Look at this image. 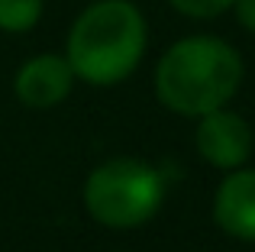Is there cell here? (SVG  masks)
Listing matches in <instances>:
<instances>
[{
  "mask_svg": "<svg viewBox=\"0 0 255 252\" xmlns=\"http://www.w3.org/2000/svg\"><path fill=\"white\" fill-rule=\"evenodd\" d=\"M178 13L184 16H194V19H213L220 13H226L236 0H168Z\"/></svg>",
  "mask_w": 255,
  "mask_h": 252,
  "instance_id": "ba28073f",
  "label": "cell"
},
{
  "mask_svg": "<svg viewBox=\"0 0 255 252\" xmlns=\"http://www.w3.org/2000/svg\"><path fill=\"white\" fill-rule=\"evenodd\" d=\"M75 71L71 62L62 55H36L19 68L16 75V97L26 107H55L68 97Z\"/></svg>",
  "mask_w": 255,
  "mask_h": 252,
  "instance_id": "5b68a950",
  "label": "cell"
},
{
  "mask_svg": "<svg viewBox=\"0 0 255 252\" xmlns=\"http://www.w3.org/2000/svg\"><path fill=\"white\" fill-rule=\"evenodd\" d=\"M243 81V58L217 36H187L174 42L155 68L158 101L181 117H204L226 107Z\"/></svg>",
  "mask_w": 255,
  "mask_h": 252,
  "instance_id": "6da1fadb",
  "label": "cell"
},
{
  "mask_svg": "<svg viewBox=\"0 0 255 252\" xmlns=\"http://www.w3.org/2000/svg\"><path fill=\"white\" fill-rule=\"evenodd\" d=\"M145 52V19L129 0H97L68 32V62L87 84H117L136 71Z\"/></svg>",
  "mask_w": 255,
  "mask_h": 252,
  "instance_id": "7a4b0ae2",
  "label": "cell"
},
{
  "mask_svg": "<svg viewBox=\"0 0 255 252\" xmlns=\"http://www.w3.org/2000/svg\"><path fill=\"white\" fill-rule=\"evenodd\" d=\"M42 16V0H0V29L29 32Z\"/></svg>",
  "mask_w": 255,
  "mask_h": 252,
  "instance_id": "52a82bcc",
  "label": "cell"
},
{
  "mask_svg": "<svg viewBox=\"0 0 255 252\" xmlns=\"http://www.w3.org/2000/svg\"><path fill=\"white\" fill-rule=\"evenodd\" d=\"M197 152L217 168H239L252 152V129L239 114L210 110L197 126Z\"/></svg>",
  "mask_w": 255,
  "mask_h": 252,
  "instance_id": "277c9868",
  "label": "cell"
},
{
  "mask_svg": "<svg viewBox=\"0 0 255 252\" xmlns=\"http://www.w3.org/2000/svg\"><path fill=\"white\" fill-rule=\"evenodd\" d=\"M213 220L236 240L255 243V168H239L226 175V181L217 188Z\"/></svg>",
  "mask_w": 255,
  "mask_h": 252,
  "instance_id": "8992f818",
  "label": "cell"
},
{
  "mask_svg": "<svg viewBox=\"0 0 255 252\" xmlns=\"http://www.w3.org/2000/svg\"><path fill=\"white\" fill-rule=\"evenodd\" d=\"M236 16H239V23L246 26L249 32H255V0H236Z\"/></svg>",
  "mask_w": 255,
  "mask_h": 252,
  "instance_id": "9c48e42d",
  "label": "cell"
},
{
  "mask_svg": "<svg viewBox=\"0 0 255 252\" xmlns=\"http://www.w3.org/2000/svg\"><path fill=\"white\" fill-rule=\"evenodd\" d=\"M165 184L152 165L139 158H113L91 171L84 204L91 217L113 230H132L152 220L162 204Z\"/></svg>",
  "mask_w": 255,
  "mask_h": 252,
  "instance_id": "3957f363",
  "label": "cell"
}]
</instances>
